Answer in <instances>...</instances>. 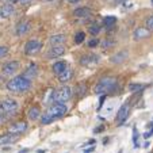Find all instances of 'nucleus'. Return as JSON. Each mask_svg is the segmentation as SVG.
I'll list each match as a JSON object with an SVG mask.
<instances>
[{
  "instance_id": "obj_11",
  "label": "nucleus",
  "mask_w": 153,
  "mask_h": 153,
  "mask_svg": "<svg viewBox=\"0 0 153 153\" xmlns=\"http://www.w3.org/2000/svg\"><path fill=\"white\" fill-rule=\"evenodd\" d=\"M27 130V123L26 122H15V123H12L11 126H10V129H8V133H11V134H22L23 131H26Z\"/></svg>"
},
{
  "instance_id": "obj_23",
  "label": "nucleus",
  "mask_w": 153,
  "mask_h": 153,
  "mask_svg": "<svg viewBox=\"0 0 153 153\" xmlns=\"http://www.w3.org/2000/svg\"><path fill=\"white\" fill-rule=\"evenodd\" d=\"M102 31V26L98 23V22H92V23L88 25V33H90L91 35H98L99 33Z\"/></svg>"
},
{
  "instance_id": "obj_22",
  "label": "nucleus",
  "mask_w": 153,
  "mask_h": 153,
  "mask_svg": "<svg viewBox=\"0 0 153 153\" xmlns=\"http://www.w3.org/2000/svg\"><path fill=\"white\" fill-rule=\"evenodd\" d=\"M115 23H117V18L115 16H104L103 18V26L107 29V31L113 29V27L115 26Z\"/></svg>"
},
{
  "instance_id": "obj_35",
  "label": "nucleus",
  "mask_w": 153,
  "mask_h": 153,
  "mask_svg": "<svg viewBox=\"0 0 153 153\" xmlns=\"http://www.w3.org/2000/svg\"><path fill=\"white\" fill-rule=\"evenodd\" d=\"M3 1V4H15V3H18L19 0H1Z\"/></svg>"
},
{
  "instance_id": "obj_12",
  "label": "nucleus",
  "mask_w": 153,
  "mask_h": 153,
  "mask_svg": "<svg viewBox=\"0 0 153 153\" xmlns=\"http://www.w3.org/2000/svg\"><path fill=\"white\" fill-rule=\"evenodd\" d=\"M65 42H67V35L65 34H54L49 38L50 46H64Z\"/></svg>"
},
{
  "instance_id": "obj_5",
  "label": "nucleus",
  "mask_w": 153,
  "mask_h": 153,
  "mask_svg": "<svg viewBox=\"0 0 153 153\" xmlns=\"http://www.w3.org/2000/svg\"><path fill=\"white\" fill-rule=\"evenodd\" d=\"M19 108V104L15 99H3L0 102V113L1 114H12L14 115L15 113Z\"/></svg>"
},
{
  "instance_id": "obj_27",
  "label": "nucleus",
  "mask_w": 153,
  "mask_h": 153,
  "mask_svg": "<svg viewBox=\"0 0 153 153\" xmlns=\"http://www.w3.org/2000/svg\"><path fill=\"white\" fill-rule=\"evenodd\" d=\"M144 84H129V91L130 92H137V91H142L144 90Z\"/></svg>"
},
{
  "instance_id": "obj_29",
  "label": "nucleus",
  "mask_w": 153,
  "mask_h": 153,
  "mask_svg": "<svg viewBox=\"0 0 153 153\" xmlns=\"http://www.w3.org/2000/svg\"><path fill=\"white\" fill-rule=\"evenodd\" d=\"M56 119L54 118H52V117H49L48 114H43L42 117H41V123L42 125H49V123H52V122H54Z\"/></svg>"
},
{
  "instance_id": "obj_37",
  "label": "nucleus",
  "mask_w": 153,
  "mask_h": 153,
  "mask_svg": "<svg viewBox=\"0 0 153 153\" xmlns=\"http://www.w3.org/2000/svg\"><path fill=\"white\" fill-rule=\"evenodd\" d=\"M67 1H68L69 4H76V3H79L80 0H67Z\"/></svg>"
},
{
  "instance_id": "obj_39",
  "label": "nucleus",
  "mask_w": 153,
  "mask_h": 153,
  "mask_svg": "<svg viewBox=\"0 0 153 153\" xmlns=\"http://www.w3.org/2000/svg\"><path fill=\"white\" fill-rule=\"evenodd\" d=\"M43 1H54V0H43Z\"/></svg>"
},
{
  "instance_id": "obj_7",
  "label": "nucleus",
  "mask_w": 153,
  "mask_h": 153,
  "mask_svg": "<svg viewBox=\"0 0 153 153\" xmlns=\"http://www.w3.org/2000/svg\"><path fill=\"white\" fill-rule=\"evenodd\" d=\"M19 67H20L19 61H10V62H6L3 65V68H1V73H3L4 76H14L15 73L18 72Z\"/></svg>"
},
{
  "instance_id": "obj_36",
  "label": "nucleus",
  "mask_w": 153,
  "mask_h": 153,
  "mask_svg": "<svg viewBox=\"0 0 153 153\" xmlns=\"http://www.w3.org/2000/svg\"><path fill=\"white\" fill-rule=\"evenodd\" d=\"M33 0H19V3H22V4H29V3H31Z\"/></svg>"
},
{
  "instance_id": "obj_40",
  "label": "nucleus",
  "mask_w": 153,
  "mask_h": 153,
  "mask_svg": "<svg viewBox=\"0 0 153 153\" xmlns=\"http://www.w3.org/2000/svg\"><path fill=\"white\" fill-rule=\"evenodd\" d=\"M152 4H153V0H152Z\"/></svg>"
},
{
  "instance_id": "obj_15",
  "label": "nucleus",
  "mask_w": 153,
  "mask_h": 153,
  "mask_svg": "<svg viewBox=\"0 0 153 153\" xmlns=\"http://www.w3.org/2000/svg\"><path fill=\"white\" fill-rule=\"evenodd\" d=\"M48 58H57L61 57L62 54H65V48L64 46H52L48 50Z\"/></svg>"
},
{
  "instance_id": "obj_13",
  "label": "nucleus",
  "mask_w": 153,
  "mask_h": 153,
  "mask_svg": "<svg viewBox=\"0 0 153 153\" xmlns=\"http://www.w3.org/2000/svg\"><path fill=\"white\" fill-rule=\"evenodd\" d=\"M22 76H23V77H26L27 80L31 81L33 79H35L38 76V67L35 65V64H29L27 69L22 73Z\"/></svg>"
},
{
  "instance_id": "obj_21",
  "label": "nucleus",
  "mask_w": 153,
  "mask_h": 153,
  "mask_svg": "<svg viewBox=\"0 0 153 153\" xmlns=\"http://www.w3.org/2000/svg\"><path fill=\"white\" fill-rule=\"evenodd\" d=\"M18 138V134H4V136H0V146L1 145H7V144H12V142H15Z\"/></svg>"
},
{
  "instance_id": "obj_30",
  "label": "nucleus",
  "mask_w": 153,
  "mask_h": 153,
  "mask_svg": "<svg viewBox=\"0 0 153 153\" xmlns=\"http://www.w3.org/2000/svg\"><path fill=\"white\" fill-rule=\"evenodd\" d=\"M145 26H146V29L149 30V31H153V15L145 20Z\"/></svg>"
},
{
  "instance_id": "obj_6",
  "label": "nucleus",
  "mask_w": 153,
  "mask_h": 153,
  "mask_svg": "<svg viewBox=\"0 0 153 153\" xmlns=\"http://www.w3.org/2000/svg\"><path fill=\"white\" fill-rule=\"evenodd\" d=\"M41 48H42V43L38 39H30L29 42H26L23 50H25V54L26 56H34L39 52Z\"/></svg>"
},
{
  "instance_id": "obj_31",
  "label": "nucleus",
  "mask_w": 153,
  "mask_h": 153,
  "mask_svg": "<svg viewBox=\"0 0 153 153\" xmlns=\"http://www.w3.org/2000/svg\"><path fill=\"white\" fill-rule=\"evenodd\" d=\"M7 54H8V48L0 45V58H3L4 56H7Z\"/></svg>"
},
{
  "instance_id": "obj_9",
  "label": "nucleus",
  "mask_w": 153,
  "mask_h": 153,
  "mask_svg": "<svg viewBox=\"0 0 153 153\" xmlns=\"http://www.w3.org/2000/svg\"><path fill=\"white\" fill-rule=\"evenodd\" d=\"M30 30H31V23H30L29 20H22V22H19V23L16 25V27H15V33H16V35H26L30 33Z\"/></svg>"
},
{
  "instance_id": "obj_32",
  "label": "nucleus",
  "mask_w": 153,
  "mask_h": 153,
  "mask_svg": "<svg viewBox=\"0 0 153 153\" xmlns=\"http://www.w3.org/2000/svg\"><path fill=\"white\" fill-rule=\"evenodd\" d=\"M99 39L98 38H94V39H91L90 42H88V48H98L99 46Z\"/></svg>"
},
{
  "instance_id": "obj_17",
  "label": "nucleus",
  "mask_w": 153,
  "mask_h": 153,
  "mask_svg": "<svg viewBox=\"0 0 153 153\" xmlns=\"http://www.w3.org/2000/svg\"><path fill=\"white\" fill-rule=\"evenodd\" d=\"M127 56H129V53H127V50H121V52L115 53V54H113L110 57V62L113 64H122L123 61H126Z\"/></svg>"
},
{
  "instance_id": "obj_2",
  "label": "nucleus",
  "mask_w": 153,
  "mask_h": 153,
  "mask_svg": "<svg viewBox=\"0 0 153 153\" xmlns=\"http://www.w3.org/2000/svg\"><path fill=\"white\" fill-rule=\"evenodd\" d=\"M118 87V83H117V79L114 77H103L98 81V84L95 85V92L99 94V95H103V94H107V92H113Z\"/></svg>"
},
{
  "instance_id": "obj_25",
  "label": "nucleus",
  "mask_w": 153,
  "mask_h": 153,
  "mask_svg": "<svg viewBox=\"0 0 153 153\" xmlns=\"http://www.w3.org/2000/svg\"><path fill=\"white\" fill-rule=\"evenodd\" d=\"M85 91H87L85 83H84V81H81V83L79 84L77 87H76V94H77L79 96H84V94H85Z\"/></svg>"
},
{
  "instance_id": "obj_38",
  "label": "nucleus",
  "mask_w": 153,
  "mask_h": 153,
  "mask_svg": "<svg viewBox=\"0 0 153 153\" xmlns=\"http://www.w3.org/2000/svg\"><path fill=\"white\" fill-rule=\"evenodd\" d=\"M125 1H127V0H117V4H122V3H125Z\"/></svg>"
},
{
  "instance_id": "obj_20",
  "label": "nucleus",
  "mask_w": 153,
  "mask_h": 153,
  "mask_svg": "<svg viewBox=\"0 0 153 153\" xmlns=\"http://www.w3.org/2000/svg\"><path fill=\"white\" fill-rule=\"evenodd\" d=\"M68 68V64L65 62V61H57V62L53 64V67H52V71L56 73V75H60V73H62L64 71Z\"/></svg>"
},
{
  "instance_id": "obj_4",
  "label": "nucleus",
  "mask_w": 153,
  "mask_h": 153,
  "mask_svg": "<svg viewBox=\"0 0 153 153\" xmlns=\"http://www.w3.org/2000/svg\"><path fill=\"white\" fill-rule=\"evenodd\" d=\"M67 111H68L67 104L65 103H57V102H56V103H52V106L48 108L45 114H48L49 117L57 119V118H61V117L65 115Z\"/></svg>"
},
{
  "instance_id": "obj_28",
  "label": "nucleus",
  "mask_w": 153,
  "mask_h": 153,
  "mask_svg": "<svg viewBox=\"0 0 153 153\" xmlns=\"http://www.w3.org/2000/svg\"><path fill=\"white\" fill-rule=\"evenodd\" d=\"M84 39H85V33H84V31H77V33H76V35H75V43H76V45L81 43Z\"/></svg>"
},
{
  "instance_id": "obj_19",
  "label": "nucleus",
  "mask_w": 153,
  "mask_h": 153,
  "mask_svg": "<svg viewBox=\"0 0 153 153\" xmlns=\"http://www.w3.org/2000/svg\"><path fill=\"white\" fill-rule=\"evenodd\" d=\"M73 15H75L76 18H90L91 16V8H88V7H79V8H76L75 11H73Z\"/></svg>"
},
{
  "instance_id": "obj_10",
  "label": "nucleus",
  "mask_w": 153,
  "mask_h": 153,
  "mask_svg": "<svg viewBox=\"0 0 153 153\" xmlns=\"http://www.w3.org/2000/svg\"><path fill=\"white\" fill-rule=\"evenodd\" d=\"M100 57L95 53H91V54H84L83 57L80 58V64L83 67H90V65H94V64L99 62Z\"/></svg>"
},
{
  "instance_id": "obj_3",
  "label": "nucleus",
  "mask_w": 153,
  "mask_h": 153,
  "mask_svg": "<svg viewBox=\"0 0 153 153\" xmlns=\"http://www.w3.org/2000/svg\"><path fill=\"white\" fill-rule=\"evenodd\" d=\"M71 98H72V88L65 85L57 91H53L52 96H50V102H52V103H56V102H57V103H65V102H68Z\"/></svg>"
},
{
  "instance_id": "obj_26",
  "label": "nucleus",
  "mask_w": 153,
  "mask_h": 153,
  "mask_svg": "<svg viewBox=\"0 0 153 153\" xmlns=\"http://www.w3.org/2000/svg\"><path fill=\"white\" fill-rule=\"evenodd\" d=\"M114 45H115V41L110 39V38H106V39L102 42V48H103V49H110V48H113Z\"/></svg>"
},
{
  "instance_id": "obj_33",
  "label": "nucleus",
  "mask_w": 153,
  "mask_h": 153,
  "mask_svg": "<svg viewBox=\"0 0 153 153\" xmlns=\"http://www.w3.org/2000/svg\"><path fill=\"white\" fill-rule=\"evenodd\" d=\"M103 130H104V126H103V125H100V126L95 127V130H94V133H95V134H98V133H102Z\"/></svg>"
},
{
  "instance_id": "obj_1",
  "label": "nucleus",
  "mask_w": 153,
  "mask_h": 153,
  "mask_svg": "<svg viewBox=\"0 0 153 153\" xmlns=\"http://www.w3.org/2000/svg\"><path fill=\"white\" fill-rule=\"evenodd\" d=\"M31 87V81L27 80L26 77L23 76H15L12 77L11 80L7 83V90L11 91V92H15V94H23L26 91L30 90Z\"/></svg>"
},
{
  "instance_id": "obj_14",
  "label": "nucleus",
  "mask_w": 153,
  "mask_h": 153,
  "mask_svg": "<svg viewBox=\"0 0 153 153\" xmlns=\"http://www.w3.org/2000/svg\"><path fill=\"white\" fill-rule=\"evenodd\" d=\"M12 15H15V7L14 4H3L0 7V18H11Z\"/></svg>"
},
{
  "instance_id": "obj_24",
  "label": "nucleus",
  "mask_w": 153,
  "mask_h": 153,
  "mask_svg": "<svg viewBox=\"0 0 153 153\" xmlns=\"http://www.w3.org/2000/svg\"><path fill=\"white\" fill-rule=\"evenodd\" d=\"M41 117V111H39V108L38 107H31L29 110V113H27V118L29 119H31V121H35V119H38Z\"/></svg>"
},
{
  "instance_id": "obj_16",
  "label": "nucleus",
  "mask_w": 153,
  "mask_h": 153,
  "mask_svg": "<svg viewBox=\"0 0 153 153\" xmlns=\"http://www.w3.org/2000/svg\"><path fill=\"white\" fill-rule=\"evenodd\" d=\"M133 35H134V39L141 41V39H145V38H149L150 31L146 29V27H137V29L134 30Z\"/></svg>"
},
{
  "instance_id": "obj_18",
  "label": "nucleus",
  "mask_w": 153,
  "mask_h": 153,
  "mask_svg": "<svg viewBox=\"0 0 153 153\" xmlns=\"http://www.w3.org/2000/svg\"><path fill=\"white\" fill-rule=\"evenodd\" d=\"M72 77H73V71L69 69V68H67V69L64 71L62 73H60V75L57 76L58 81H60V83H62V84H65V83H68L69 80H72Z\"/></svg>"
},
{
  "instance_id": "obj_34",
  "label": "nucleus",
  "mask_w": 153,
  "mask_h": 153,
  "mask_svg": "<svg viewBox=\"0 0 153 153\" xmlns=\"http://www.w3.org/2000/svg\"><path fill=\"white\" fill-rule=\"evenodd\" d=\"M137 138H138V131H137V129L134 127V137H133V140H134V145H136V146L138 145V144H137Z\"/></svg>"
},
{
  "instance_id": "obj_8",
  "label": "nucleus",
  "mask_w": 153,
  "mask_h": 153,
  "mask_svg": "<svg viewBox=\"0 0 153 153\" xmlns=\"http://www.w3.org/2000/svg\"><path fill=\"white\" fill-rule=\"evenodd\" d=\"M129 113H130V104L129 103H125L119 107L118 113H117V123L118 125H122L125 123V121L129 117Z\"/></svg>"
}]
</instances>
